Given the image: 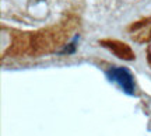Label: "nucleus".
<instances>
[{
	"instance_id": "nucleus-1",
	"label": "nucleus",
	"mask_w": 151,
	"mask_h": 136,
	"mask_svg": "<svg viewBox=\"0 0 151 136\" xmlns=\"http://www.w3.org/2000/svg\"><path fill=\"white\" fill-rule=\"evenodd\" d=\"M106 76L111 82L118 83L122 87L126 94L133 95L134 94V82H133V76L126 67H111Z\"/></svg>"
}]
</instances>
